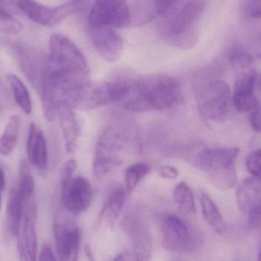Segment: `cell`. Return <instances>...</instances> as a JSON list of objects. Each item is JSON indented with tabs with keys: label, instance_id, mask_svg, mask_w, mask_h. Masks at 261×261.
I'll list each match as a JSON object with an SVG mask.
<instances>
[{
	"label": "cell",
	"instance_id": "cell-1",
	"mask_svg": "<svg viewBox=\"0 0 261 261\" xmlns=\"http://www.w3.org/2000/svg\"><path fill=\"white\" fill-rule=\"evenodd\" d=\"M180 85L167 75H150L130 80L129 90L122 107L133 113H147L172 108L179 102Z\"/></svg>",
	"mask_w": 261,
	"mask_h": 261
},
{
	"label": "cell",
	"instance_id": "cell-2",
	"mask_svg": "<svg viewBox=\"0 0 261 261\" xmlns=\"http://www.w3.org/2000/svg\"><path fill=\"white\" fill-rule=\"evenodd\" d=\"M129 138L125 127L113 125L106 128L95 150L93 167L96 178H103L123 162Z\"/></svg>",
	"mask_w": 261,
	"mask_h": 261
},
{
	"label": "cell",
	"instance_id": "cell-3",
	"mask_svg": "<svg viewBox=\"0 0 261 261\" xmlns=\"http://www.w3.org/2000/svg\"><path fill=\"white\" fill-rule=\"evenodd\" d=\"M239 153V148L208 149L197 155L196 163L208 173L215 187L226 191L237 184L234 161Z\"/></svg>",
	"mask_w": 261,
	"mask_h": 261
},
{
	"label": "cell",
	"instance_id": "cell-4",
	"mask_svg": "<svg viewBox=\"0 0 261 261\" xmlns=\"http://www.w3.org/2000/svg\"><path fill=\"white\" fill-rule=\"evenodd\" d=\"M195 98L201 116L213 122H224L231 109L229 87L219 80L207 81L196 88Z\"/></svg>",
	"mask_w": 261,
	"mask_h": 261
},
{
	"label": "cell",
	"instance_id": "cell-5",
	"mask_svg": "<svg viewBox=\"0 0 261 261\" xmlns=\"http://www.w3.org/2000/svg\"><path fill=\"white\" fill-rule=\"evenodd\" d=\"M49 60L60 70L89 76L87 59L79 47L65 35L54 33L49 39Z\"/></svg>",
	"mask_w": 261,
	"mask_h": 261
},
{
	"label": "cell",
	"instance_id": "cell-6",
	"mask_svg": "<svg viewBox=\"0 0 261 261\" xmlns=\"http://www.w3.org/2000/svg\"><path fill=\"white\" fill-rule=\"evenodd\" d=\"M90 28L125 29L130 24L126 0H94L88 16Z\"/></svg>",
	"mask_w": 261,
	"mask_h": 261
},
{
	"label": "cell",
	"instance_id": "cell-7",
	"mask_svg": "<svg viewBox=\"0 0 261 261\" xmlns=\"http://www.w3.org/2000/svg\"><path fill=\"white\" fill-rule=\"evenodd\" d=\"M54 236L61 261L79 260L82 232L81 228L62 213H58L55 216Z\"/></svg>",
	"mask_w": 261,
	"mask_h": 261
},
{
	"label": "cell",
	"instance_id": "cell-8",
	"mask_svg": "<svg viewBox=\"0 0 261 261\" xmlns=\"http://www.w3.org/2000/svg\"><path fill=\"white\" fill-rule=\"evenodd\" d=\"M195 238L190 225L178 216L169 215L161 227L163 248L173 254H185L194 248Z\"/></svg>",
	"mask_w": 261,
	"mask_h": 261
},
{
	"label": "cell",
	"instance_id": "cell-9",
	"mask_svg": "<svg viewBox=\"0 0 261 261\" xmlns=\"http://www.w3.org/2000/svg\"><path fill=\"white\" fill-rule=\"evenodd\" d=\"M36 215L37 204L35 196L24 202V216L16 236L20 261L37 260Z\"/></svg>",
	"mask_w": 261,
	"mask_h": 261
},
{
	"label": "cell",
	"instance_id": "cell-10",
	"mask_svg": "<svg viewBox=\"0 0 261 261\" xmlns=\"http://www.w3.org/2000/svg\"><path fill=\"white\" fill-rule=\"evenodd\" d=\"M61 187L63 205L70 214H81L91 205L93 191L88 179L76 176L69 182L61 184Z\"/></svg>",
	"mask_w": 261,
	"mask_h": 261
},
{
	"label": "cell",
	"instance_id": "cell-11",
	"mask_svg": "<svg viewBox=\"0 0 261 261\" xmlns=\"http://www.w3.org/2000/svg\"><path fill=\"white\" fill-rule=\"evenodd\" d=\"M231 63L234 74L233 95L254 93L257 72L252 57L247 52L236 50L231 55Z\"/></svg>",
	"mask_w": 261,
	"mask_h": 261
},
{
	"label": "cell",
	"instance_id": "cell-12",
	"mask_svg": "<svg viewBox=\"0 0 261 261\" xmlns=\"http://www.w3.org/2000/svg\"><path fill=\"white\" fill-rule=\"evenodd\" d=\"M90 35L93 47L104 61L115 63L119 60L124 41L116 31L111 28H90Z\"/></svg>",
	"mask_w": 261,
	"mask_h": 261
},
{
	"label": "cell",
	"instance_id": "cell-13",
	"mask_svg": "<svg viewBox=\"0 0 261 261\" xmlns=\"http://www.w3.org/2000/svg\"><path fill=\"white\" fill-rule=\"evenodd\" d=\"M123 226L132 242L134 261H150L152 240L147 225L139 218L130 216Z\"/></svg>",
	"mask_w": 261,
	"mask_h": 261
},
{
	"label": "cell",
	"instance_id": "cell-14",
	"mask_svg": "<svg viewBox=\"0 0 261 261\" xmlns=\"http://www.w3.org/2000/svg\"><path fill=\"white\" fill-rule=\"evenodd\" d=\"M205 7V0L187 2L169 21L165 33L166 39L184 35L193 30V24L201 16Z\"/></svg>",
	"mask_w": 261,
	"mask_h": 261
},
{
	"label": "cell",
	"instance_id": "cell-15",
	"mask_svg": "<svg viewBox=\"0 0 261 261\" xmlns=\"http://www.w3.org/2000/svg\"><path fill=\"white\" fill-rule=\"evenodd\" d=\"M15 53L21 71L39 90L44 59H40L36 52L25 44H17Z\"/></svg>",
	"mask_w": 261,
	"mask_h": 261
},
{
	"label": "cell",
	"instance_id": "cell-16",
	"mask_svg": "<svg viewBox=\"0 0 261 261\" xmlns=\"http://www.w3.org/2000/svg\"><path fill=\"white\" fill-rule=\"evenodd\" d=\"M238 205L244 214L261 210V179L248 178L242 181L236 192Z\"/></svg>",
	"mask_w": 261,
	"mask_h": 261
},
{
	"label": "cell",
	"instance_id": "cell-17",
	"mask_svg": "<svg viewBox=\"0 0 261 261\" xmlns=\"http://www.w3.org/2000/svg\"><path fill=\"white\" fill-rule=\"evenodd\" d=\"M57 113L59 116L66 149L68 153H73L80 136V125L76 114L73 108L62 102L57 103Z\"/></svg>",
	"mask_w": 261,
	"mask_h": 261
},
{
	"label": "cell",
	"instance_id": "cell-18",
	"mask_svg": "<svg viewBox=\"0 0 261 261\" xmlns=\"http://www.w3.org/2000/svg\"><path fill=\"white\" fill-rule=\"evenodd\" d=\"M17 6L26 17L40 25L52 27L59 23L55 7H49L34 0H18Z\"/></svg>",
	"mask_w": 261,
	"mask_h": 261
},
{
	"label": "cell",
	"instance_id": "cell-19",
	"mask_svg": "<svg viewBox=\"0 0 261 261\" xmlns=\"http://www.w3.org/2000/svg\"><path fill=\"white\" fill-rule=\"evenodd\" d=\"M24 198L18 188L10 190L6 208V225L11 236L16 237L24 216Z\"/></svg>",
	"mask_w": 261,
	"mask_h": 261
},
{
	"label": "cell",
	"instance_id": "cell-20",
	"mask_svg": "<svg viewBox=\"0 0 261 261\" xmlns=\"http://www.w3.org/2000/svg\"><path fill=\"white\" fill-rule=\"evenodd\" d=\"M126 190L122 187L110 193L101 211L100 219L108 227L114 226L125 205Z\"/></svg>",
	"mask_w": 261,
	"mask_h": 261
},
{
	"label": "cell",
	"instance_id": "cell-21",
	"mask_svg": "<svg viewBox=\"0 0 261 261\" xmlns=\"http://www.w3.org/2000/svg\"><path fill=\"white\" fill-rule=\"evenodd\" d=\"M200 205L204 219L208 226L218 234H223L226 225L214 201L208 194L202 193L200 196Z\"/></svg>",
	"mask_w": 261,
	"mask_h": 261
},
{
	"label": "cell",
	"instance_id": "cell-22",
	"mask_svg": "<svg viewBox=\"0 0 261 261\" xmlns=\"http://www.w3.org/2000/svg\"><path fill=\"white\" fill-rule=\"evenodd\" d=\"M21 119L19 116H12L9 119L3 135L0 137V153L2 155H9L12 153L19 133Z\"/></svg>",
	"mask_w": 261,
	"mask_h": 261
},
{
	"label": "cell",
	"instance_id": "cell-23",
	"mask_svg": "<svg viewBox=\"0 0 261 261\" xmlns=\"http://www.w3.org/2000/svg\"><path fill=\"white\" fill-rule=\"evenodd\" d=\"M7 80L17 105L26 115H30L32 111V99L25 85L14 74L8 75Z\"/></svg>",
	"mask_w": 261,
	"mask_h": 261
},
{
	"label": "cell",
	"instance_id": "cell-24",
	"mask_svg": "<svg viewBox=\"0 0 261 261\" xmlns=\"http://www.w3.org/2000/svg\"><path fill=\"white\" fill-rule=\"evenodd\" d=\"M173 201L178 208L186 214L196 212L194 196L187 182H179L173 190Z\"/></svg>",
	"mask_w": 261,
	"mask_h": 261
},
{
	"label": "cell",
	"instance_id": "cell-25",
	"mask_svg": "<svg viewBox=\"0 0 261 261\" xmlns=\"http://www.w3.org/2000/svg\"><path fill=\"white\" fill-rule=\"evenodd\" d=\"M28 160L32 165L35 166L41 171H44L47 169L48 162L47 141L41 130H38L35 147L32 154L28 156Z\"/></svg>",
	"mask_w": 261,
	"mask_h": 261
},
{
	"label": "cell",
	"instance_id": "cell-26",
	"mask_svg": "<svg viewBox=\"0 0 261 261\" xmlns=\"http://www.w3.org/2000/svg\"><path fill=\"white\" fill-rule=\"evenodd\" d=\"M150 170V167L143 163H135L127 167L125 172V190L128 194L149 174Z\"/></svg>",
	"mask_w": 261,
	"mask_h": 261
},
{
	"label": "cell",
	"instance_id": "cell-27",
	"mask_svg": "<svg viewBox=\"0 0 261 261\" xmlns=\"http://www.w3.org/2000/svg\"><path fill=\"white\" fill-rule=\"evenodd\" d=\"M22 22L9 12L0 9V32L8 35H18L24 30Z\"/></svg>",
	"mask_w": 261,
	"mask_h": 261
},
{
	"label": "cell",
	"instance_id": "cell-28",
	"mask_svg": "<svg viewBox=\"0 0 261 261\" xmlns=\"http://www.w3.org/2000/svg\"><path fill=\"white\" fill-rule=\"evenodd\" d=\"M233 105L240 113H250L259 105L254 93L246 95H233Z\"/></svg>",
	"mask_w": 261,
	"mask_h": 261
},
{
	"label": "cell",
	"instance_id": "cell-29",
	"mask_svg": "<svg viewBox=\"0 0 261 261\" xmlns=\"http://www.w3.org/2000/svg\"><path fill=\"white\" fill-rule=\"evenodd\" d=\"M246 167L254 177L261 179V148L254 150L248 155Z\"/></svg>",
	"mask_w": 261,
	"mask_h": 261
},
{
	"label": "cell",
	"instance_id": "cell-30",
	"mask_svg": "<svg viewBox=\"0 0 261 261\" xmlns=\"http://www.w3.org/2000/svg\"><path fill=\"white\" fill-rule=\"evenodd\" d=\"M242 9L248 18L261 19V0H245Z\"/></svg>",
	"mask_w": 261,
	"mask_h": 261
},
{
	"label": "cell",
	"instance_id": "cell-31",
	"mask_svg": "<svg viewBox=\"0 0 261 261\" xmlns=\"http://www.w3.org/2000/svg\"><path fill=\"white\" fill-rule=\"evenodd\" d=\"M77 162L76 160L70 159L63 165L61 170V184L69 182L73 178V174L76 171Z\"/></svg>",
	"mask_w": 261,
	"mask_h": 261
},
{
	"label": "cell",
	"instance_id": "cell-32",
	"mask_svg": "<svg viewBox=\"0 0 261 261\" xmlns=\"http://www.w3.org/2000/svg\"><path fill=\"white\" fill-rule=\"evenodd\" d=\"M180 0H153L155 10L159 15H164L171 10Z\"/></svg>",
	"mask_w": 261,
	"mask_h": 261
},
{
	"label": "cell",
	"instance_id": "cell-33",
	"mask_svg": "<svg viewBox=\"0 0 261 261\" xmlns=\"http://www.w3.org/2000/svg\"><path fill=\"white\" fill-rule=\"evenodd\" d=\"M249 114V121L253 129L261 132V107L257 106Z\"/></svg>",
	"mask_w": 261,
	"mask_h": 261
},
{
	"label": "cell",
	"instance_id": "cell-34",
	"mask_svg": "<svg viewBox=\"0 0 261 261\" xmlns=\"http://www.w3.org/2000/svg\"><path fill=\"white\" fill-rule=\"evenodd\" d=\"M39 261H58L51 247L48 244L43 245L40 252Z\"/></svg>",
	"mask_w": 261,
	"mask_h": 261
},
{
	"label": "cell",
	"instance_id": "cell-35",
	"mask_svg": "<svg viewBox=\"0 0 261 261\" xmlns=\"http://www.w3.org/2000/svg\"><path fill=\"white\" fill-rule=\"evenodd\" d=\"M160 173L163 178L167 179H176L179 175L177 169L173 166H164L161 167Z\"/></svg>",
	"mask_w": 261,
	"mask_h": 261
},
{
	"label": "cell",
	"instance_id": "cell-36",
	"mask_svg": "<svg viewBox=\"0 0 261 261\" xmlns=\"http://www.w3.org/2000/svg\"><path fill=\"white\" fill-rule=\"evenodd\" d=\"M6 177H5L4 172L0 168V190L3 191L6 187Z\"/></svg>",
	"mask_w": 261,
	"mask_h": 261
},
{
	"label": "cell",
	"instance_id": "cell-37",
	"mask_svg": "<svg viewBox=\"0 0 261 261\" xmlns=\"http://www.w3.org/2000/svg\"><path fill=\"white\" fill-rule=\"evenodd\" d=\"M86 253H87V257L90 259V261H94V257H93V251L90 246L86 247Z\"/></svg>",
	"mask_w": 261,
	"mask_h": 261
},
{
	"label": "cell",
	"instance_id": "cell-38",
	"mask_svg": "<svg viewBox=\"0 0 261 261\" xmlns=\"http://www.w3.org/2000/svg\"><path fill=\"white\" fill-rule=\"evenodd\" d=\"M113 261H127V259L125 254L120 253V254H117V255L114 257Z\"/></svg>",
	"mask_w": 261,
	"mask_h": 261
},
{
	"label": "cell",
	"instance_id": "cell-39",
	"mask_svg": "<svg viewBox=\"0 0 261 261\" xmlns=\"http://www.w3.org/2000/svg\"><path fill=\"white\" fill-rule=\"evenodd\" d=\"M2 193H3V191H1V190H0V211H1L2 203H3V198H2Z\"/></svg>",
	"mask_w": 261,
	"mask_h": 261
},
{
	"label": "cell",
	"instance_id": "cell-40",
	"mask_svg": "<svg viewBox=\"0 0 261 261\" xmlns=\"http://www.w3.org/2000/svg\"><path fill=\"white\" fill-rule=\"evenodd\" d=\"M257 261H261V245L260 250H259L258 256H257Z\"/></svg>",
	"mask_w": 261,
	"mask_h": 261
},
{
	"label": "cell",
	"instance_id": "cell-41",
	"mask_svg": "<svg viewBox=\"0 0 261 261\" xmlns=\"http://www.w3.org/2000/svg\"><path fill=\"white\" fill-rule=\"evenodd\" d=\"M260 84H261V80H260Z\"/></svg>",
	"mask_w": 261,
	"mask_h": 261
}]
</instances>
